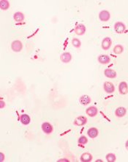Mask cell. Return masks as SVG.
I'll return each mask as SVG.
<instances>
[{
  "instance_id": "obj_14",
  "label": "cell",
  "mask_w": 128,
  "mask_h": 162,
  "mask_svg": "<svg viewBox=\"0 0 128 162\" xmlns=\"http://www.w3.org/2000/svg\"><path fill=\"white\" fill-rule=\"evenodd\" d=\"M98 61L101 64H108L110 63L111 58L107 55H100L98 57Z\"/></svg>"
},
{
  "instance_id": "obj_27",
  "label": "cell",
  "mask_w": 128,
  "mask_h": 162,
  "mask_svg": "<svg viewBox=\"0 0 128 162\" xmlns=\"http://www.w3.org/2000/svg\"><path fill=\"white\" fill-rule=\"evenodd\" d=\"M125 147H126L127 150H128V140L127 141L126 143H125Z\"/></svg>"
},
{
  "instance_id": "obj_15",
  "label": "cell",
  "mask_w": 128,
  "mask_h": 162,
  "mask_svg": "<svg viewBox=\"0 0 128 162\" xmlns=\"http://www.w3.org/2000/svg\"><path fill=\"white\" fill-rule=\"evenodd\" d=\"M126 113H127V110H126V108L124 107L117 108V110H116V111H115L116 116H117V117H119V118L125 116V114H126Z\"/></svg>"
},
{
  "instance_id": "obj_23",
  "label": "cell",
  "mask_w": 128,
  "mask_h": 162,
  "mask_svg": "<svg viewBox=\"0 0 128 162\" xmlns=\"http://www.w3.org/2000/svg\"><path fill=\"white\" fill-rule=\"evenodd\" d=\"M72 44L74 47H76V48L78 49L79 48L80 46V45H81V42H80V40L78 39V38H74L72 41Z\"/></svg>"
},
{
  "instance_id": "obj_16",
  "label": "cell",
  "mask_w": 128,
  "mask_h": 162,
  "mask_svg": "<svg viewBox=\"0 0 128 162\" xmlns=\"http://www.w3.org/2000/svg\"><path fill=\"white\" fill-rule=\"evenodd\" d=\"M80 161L84 162H89L92 160V155L89 152H84L80 156Z\"/></svg>"
},
{
  "instance_id": "obj_22",
  "label": "cell",
  "mask_w": 128,
  "mask_h": 162,
  "mask_svg": "<svg viewBox=\"0 0 128 162\" xmlns=\"http://www.w3.org/2000/svg\"><path fill=\"white\" fill-rule=\"evenodd\" d=\"M106 160L109 162H114L117 160V157L113 153H109L106 155Z\"/></svg>"
},
{
  "instance_id": "obj_17",
  "label": "cell",
  "mask_w": 128,
  "mask_h": 162,
  "mask_svg": "<svg viewBox=\"0 0 128 162\" xmlns=\"http://www.w3.org/2000/svg\"><path fill=\"white\" fill-rule=\"evenodd\" d=\"M80 103L83 106H86L91 103V98L89 95H83L80 97Z\"/></svg>"
},
{
  "instance_id": "obj_11",
  "label": "cell",
  "mask_w": 128,
  "mask_h": 162,
  "mask_svg": "<svg viewBox=\"0 0 128 162\" xmlns=\"http://www.w3.org/2000/svg\"><path fill=\"white\" fill-rule=\"evenodd\" d=\"M60 59L64 63H70L72 60V55L70 52H64L60 56Z\"/></svg>"
},
{
  "instance_id": "obj_6",
  "label": "cell",
  "mask_w": 128,
  "mask_h": 162,
  "mask_svg": "<svg viewBox=\"0 0 128 162\" xmlns=\"http://www.w3.org/2000/svg\"><path fill=\"white\" fill-rule=\"evenodd\" d=\"M119 91L122 95H125L128 93V86L126 82L122 81L119 85Z\"/></svg>"
},
{
  "instance_id": "obj_2",
  "label": "cell",
  "mask_w": 128,
  "mask_h": 162,
  "mask_svg": "<svg viewBox=\"0 0 128 162\" xmlns=\"http://www.w3.org/2000/svg\"><path fill=\"white\" fill-rule=\"evenodd\" d=\"M111 18V14L108 10H101L99 13V18L101 22H106L108 21H109Z\"/></svg>"
},
{
  "instance_id": "obj_8",
  "label": "cell",
  "mask_w": 128,
  "mask_h": 162,
  "mask_svg": "<svg viewBox=\"0 0 128 162\" xmlns=\"http://www.w3.org/2000/svg\"><path fill=\"white\" fill-rule=\"evenodd\" d=\"M87 119L84 116H78L76 118V119L74 120V125H76L77 126H83L84 125L86 124Z\"/></svg>"
},
{
  "instance_id": "obj_12",
  "label": "cell",
  "mask_w": 128,
  "mask_h": 162,
  "mask_svg": "<svg viewBox=\"0 0 128 162\" xmlns=\"http://www.w3.org/2000/svg\"><path fill=\"white\" fill-rule=\"evenodd\" d=\"M104 75H105V77L109 78H111V79H113V78H116L117 76V71H114L113 69H106L104 71Z\"/></svg>"
},
{
  "instance_id": "obj_20",
  "label": "cell",
  "mask_w": 128,
  "mask_h": 162,
  "mask_svg": "<svg viewBox=\"0 0 128 162\" xmlns=\"http://www.w3.org/2000/svg\"><path fill=\"white\" fill-rule=\"evenodd\" d=\"M10 7V3L7 0H1L0 1V8L3 10H7Z\"/></svg>"
},
{
  "instance_id": "obj_26",
  "label": "cell",
  "mask_w": 128,
  "mask_h": 162,
  "mask_svg": "<svg viewBox=\"0 0 128 162\" xmlns=\"http://www.w3.org/2000/svg\"><path fill=\"white\" fill-rule=\"evenodd\" d=\"M0 156H1V157H0V161H3L4 159H5V155L3 154V152H0Z\"/></svg>"
},
{
  "instance_id": "obj_29",
  "label": "cell",
  "mask_w": 128,
  "mask_h": 162,
  "mask_svg": "<svg viewBox=\"0 0 128 162\" xmlns=\"http://www.w3.org/2000/svg\"><path fill=\"white\" fill-rule=\"evenodd\" d=\"M96 161H102V160H100V159H99V160H97Z\"/></svg>"
},
{
  "instance_id": "obj_28",
  "label": "cell",
  "mask_w": 128,
  "mask_h": 162,
  "mask_svg": "<svg viewBox=\"0 0 128 162\" xmlns=\"http://www.w3.org/2000/svg\"><path fill=\"white\" fill-rule=\"evenodd\" d=\"M59 161H68V160H66V159H61V160H59Z\"/></svg>"
},
{
  "instance_id": "obj_9",
  "label": "cell",
  "mask_w": 128,
  "mask_h": 162,
  "mask_svg": "<svg viewBox=\"0 0 128 162\" xmlns=\"http://www.w3.org/2000/svg\"><path fill=\"white\" fill-rule=\"evenodd\" d=\"M75 33L78 35H83L86 33V27L82 24H79L76 25V28H75Z\"/></svg>"
},
{
  "instance_id": "obj_7",
  "label": "cell",
  "mask_w": 128,
  "mask_h": 162,
  "mask_svg": "<svg viewBox=\"0 0 128 162\" xmlns=\"http://www.w3.org/2000/svg\"><path fill=\"white\" fill-rule=\"evenodd\" d=\"M112 44V40L109 37H105L102 42V48L104 50H108L110 49Z\"/></svg>"
},
{
  "instance_id": "obj_10",
  "label": "cell",
  "mask_w": 128,
  "mask_h": 162,
  "mask_svg": "<svg viewBox=\"0 0 128 162\" xmlns=\"http://www.w3.org/2000/svg\"><path fill=\"white\" fill-rule=\"evenodd\" d=\"M42 130L46 134H50L53 132V126L49 123H44L42 125Z\"/></svg>"
},
{
  "instance_id": "obj_24",
  "label": "cell",
  "mask_w": 128,
  "mask_h": 162,
  "mask_svg": "<svg viewBox=\"0 0 128 162\" xmlns=\"http://www.w3.org/2000/svg\"><path fill=\"white\" fill-rule=\"evenodd\" d=\"M78 142L79 144H86L87 142H88V139H87V138L85 136H82L79 138Z\"/></svg>"
},
{
  "instance_id": "obj_13",
  "label": "cell",
  "mask_w": 128,
  "mask_h": 162,
  "mask_svg": "<svg viewBox=\"0 0 128 162\" xmlns=\"http://www.w3.org/2000/svg\"><path fill=\"white\" fill-rule=\"evenodd\" d=\"M87 134H88V136L90 138L94 139V138H96L98 136L99 131L96 127H91V128H89V129L87 131Z\"/></svg>"
},
{
  "instance_id": "obj_19",
  "label": "cell",
  "mask_w": 128,
  "mask_h": 162,
  "mask_svg": "<svg viewBox=\"0 0 128 162\" xmlns=\"http://www.w3.org/2000/svg\"><path fill=\"white\" fill-rule=\"evenodd\" d=\"M13 18L16 22H23L24 20L25 16L23 15V13H21V12H16V13L13 15Z\"/></svg>"
},
{
  "instance_id": "obj_4",
  "label": "cell",
  "mask_w": 128,
  "mask_h": 162,
  "mask_svg": "<svg viewBox=\"0 0 128 162\" xmlns=\"http://www.w3.org/2000/svg\"><path fill=\"white\" fill-rule=\"evenodd\" d=\"M104 90L108 94H112L115 91V86L111 82H105L103 84Z\"/></svg>"
},
{
  "instance_id": "obj_1",
  "label": "cell",
  "mask_w": 128,
  "mask_h": 162,
  "mask_svg": "<svg viewBox=\"0 0 128 162\" xmlns=\"http://www.w3.org/2000/svg\"><path fill=\"white\" fill-rule=\"evenodd\" d=\"M11 49L15 52H19L21 51L22 49H23V44H22L21 42H20L18 40H15V41L12 42Z\"/></svg>"
},
{
  "instance_id": "obj_21",
  "label": "cell",
  "mask_w": 128,
  "mask_h": 162,
  "mask_svg": "<svg viewBox=\"0 0 128 162\" xmlns=\"http://www.w3.org/2000/svg\"><path fill=\"white\" fill-rule=\"evenodd\" d=\"M124 51V47L122 46V45L118 44L117 46H114V48H113V52L117 54V55H120V54H122Z\"/></svg>"
},
{
  "instance_id": "obj_18",
  "label": "cell",
  "mask_w": 128,
  "mask_h": 162,
  "mask_svg": "<svg viewBox=\"0 0 128 162\" xmlns=\"http://www.w3.org/2000/svg\"><path fill=\"white\" fill-rule=\"evenodd\" d=\"M20 120H21V123L22 124L24 125H27L30 123L31 119H30V116L27 114H22L21 116V118H20Z\"/></svg>"
},
{
  "instance_id": "obj_3",
  "label": "cell",
  "mask_w": 128,
  "mask_h": 162,
  "mask_svg": "<svg viewBox=\"0 0 128 162\" xmlns=\"http://www.w3.org/2000/svg\"><path fill=\"white\" fill-rule=\"evenodd\" d=\"M125 30H126V27L125 25L123 22H118L117 23H115L114 25V30L117 32L119 34H122V33H125Z\"/></svg>"
},
{
  "instance_id": "obj_25",
  "label": "cell",
  "mask_w": 128,
  "mask_h": 162,
  "mask_svg": "<svg viewBox=\"0 0 128 162\" xmlns=\"http://www.w3.org/2000/svg\"><path fill=\"white\" fill-rule=\"evenodd\" d=\"M5 107V103L3 100H1L0 101V108H3Z\"/></svg>"
},
{
  "instance_id": "obj_5",
  "label": "cell",
  "mask_w": 128,
  "mask_h": 162,
  "mask_svg": "<svg viewBox=\"0 0 128 162\" xmlns=\"http://www.w3.org/2000/svg\"><path fill=\"white\" fill-rule=\"evenodd\" d=\"M86 113L90 117H94L98 114V109L95 106H90L86 110Z\"/></svg>"
}]
</instances>
